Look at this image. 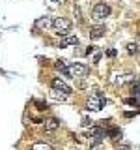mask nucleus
Instances as JSON below:
<instances>
[{"label":"nucleus","mask_w":140,"mask_h":150,"mask_svg":"<svg viewBox=\"0 0 140 150\" xmlns=\"http://www.w3.org/2000/svg\"><path fill=\"white\" fill-rule=\"evenodd\" d=\"M105 94L99 92V90H95V92H92L90 94V98H88V101H86V109L88 111H101L103 107H105Z\"/></svg>","instance_id":"1"},{"label":"nucleus","mask_w":140,"mask_h":150,"mask_svg":"<svg viewBox=\"0 0 140 150\" xmlns=\"http://www.w3.org/2000/svg\"><path fill=\"white\" fill-rule=\"evenodd\" d=\"M71 25L73 23L69 21V19H65V17H54L52 19V32L56 36H64V34H67V32L71 30Z\"/></svg>","instance_id":"2"},{"label":"nucleus","mask_w":140,"mask_h":150,"mask_svg":"<svg viewBox=\"0 0 140 150\" xmlns=\"http://www.w3.org/2000/svg\"><path fill=\"white\" fill-rule=\"evenodd\" d=\"M108 15H110V6L106 2H97L92 9V17L95 21H105Z\"/></svg>","instance_id":"3"},{"label":"nucleus","mask_w":140,"mask_h":150,"mask_svg":"<svg viewBox=\"0 0 140 150\" xmlns=\"http://www.w3.org/2000/svg\"><path fill=\"white\" fill-rule=\"evenodd\" d=\"M69 69V75H71V79H78V77H84L90 69H88L86 64H80V62H71L67 66Z\"/></svg>","instance_id":"4"},{"label":"nucleus","mask_w":140,"mask_h":150,"mask_svg":"<svg viewBox=\"0 0 140 150\" xmlns=\"http://www.w3.org/2000/svg\"><path fill=\"white\" fill-rule=\"evenodd\" d=\"M50 86H52V88H56L58 92L65 94V96H69V94H73V88L69 86V84L65 83L64 79H60V77H54L52 81H50Z\"/></svg>","instance_id":"5"},{"label":"nucleus","mask_w":140,"mask_h":150,"mask_svg":"<svg viewBox=\"0 0 140 150\" xmlns=\"http://www.w3.org/2000/svg\"><path fill=\"white\" fill-rule=\"evenodd\" d=\"M90 144H99L105 141V129H101V128H90Z\"/></svg>","instance_id":"6"},{"label":"nucleus","mask_w":140,"mask_h":150,"mask_svg":"<svg viewBox=\"0 0 140 150\" xmlns=\"http://www.w3.org/2000/svg\"><path fill=\"white\" fill-rule=\"evenodd\" d=\"M62 40H60V47H67V45H78V38L77 36H73V34H64V36H60Z\"/></svg>","instance_id":"7"},{"label":"nucleus","mask_w":140,"mask_h":150,"mask_svg":"<svg viewBox=\"0 0 140 150\" xmlns=\"http://www.w3.org/2000/svg\"><path fill=\"white\" fill-rule=\"evenodd\" d=\"M36 26L41 28V30H52V19L50 17H41L36 21Z\"/></svg>","instance_id":"8"},{"label":"nucleus","mask_w":140,"mask_h":150,"mask_svg":"<svg viewBox=\"0 0 140 150\" xmlns=\"http://www.w3.org/2000/svg\"><path fill=\"white\" fill-rule=\"evenodd\" d=\"M105 36V26H93L90 30V40H99Z\"/></svg>","instance_id":"9"},{"label":"nucleus","mask_w":140,"mask_h":150,"mask_svg":"<svg viewBox=\"0 0 140 150\" xmlns=\"http://www.w3.org/2000/svg\"><path fill=\"white\" fill-rule=\"evenodd\" d=\"M58 128H60V120H56V118L45 120V131H56Z\"/></svg>","instance_id":"10"},{"label":"nucleus","mask_w":140,"mask_h":150,"mask_svg":"<svg viewBox=\"0 0 140 150\" xmlns=\"http://www.w3.org/2000/svg\"><path fill=\"white\" fill-rule=\"evenodd\" d=\"M54 66H56V69H60V71H62V73L65 75V77H71V75H69V69H67V66L64 64V60H58V62H56Z\"/></svg>","instance_id":"11"},{"label":"nucleus","mask_w":140,"mask_h":150,"mask_svg":"<svg viewBox=\"0 0 140 150\" xmlns=\"http://www.w3.org/2000/svg\"><path fill=\"white\" fill-rule=\"evenodd\" d=\"M134 81V75H121L120 79H116V84H123V83H133Z\"/></svg>","instance_id":"12"},{"label":"nucleus","mask_w":140,"mask_h":150,"mask_svg":"<svg viewBox=\"0 0 140 150\" xmlns=\"http://www.w3.org/2000/svg\"><path fill=\"white\" fill-rule=\"evenodd\" d=\"M50 96L54 98V100H65V94H58V90H56V88H52V92H50Z\"/></svg>","instance_id":"13"},{"label":"nucleus","mask_w":140,"mask_h":150,"mask_svg":"<svg viewBox=\"0 0 140 150\" xmlns=\"http://www.w3.org/2000/svg\"><path fill=\"white\" fill-rule=\"evenodd\" d=\"M136 51H138V45H136V43H129V45H127V53H129V54H134Z\"/></svg>","instance_id":"14"},{"label":"nucleus","mask_w":140,"mask_h":150,"mask_svg":"<svg viewBox=\"0 0 140 150\" xmlns=\"http://www.w3.org/2000/svg\"><path fill=\"white\" fill-rule=\"evenodd\" d=\"M32 148H45V150H49L50 146H49V144H47V143H36V144H34V146H32Z\"/></svg>","instance_id":"15"},{"label":"nucleus","mask_w":140,"mask_h":150,"mask_svg":"<svg viewBox=\"0 0 140 150\" xmlns=\"http://www.w3.org/2000/svg\"><path fill=\"white\" fill-rule=\"evenodd\" d=\"M75 17H77V21H78V23H82V17H80V9H78V8H75Z\"/></svg>","instance_id":"16"},{"label":"nucleus","mask_w":140,"mask_h":150,"mask_svg":"<svg viewBox=\"0 0 140 150\" xmlns=\"http://www.w3.org/2000/svg\"><path fill=\"white\" fill-rule=\"evenodd\" d=\"M133 94H136V96H140V84L136 83V86L133 84Z\"/></svg>","instance_id":"17"},{"label":"nucleus","mask_w":140,"mask_h":150,"mask_svg":"<svg viewBox=\"0 0 140 150\" xmlns=\"http://www.w3.org/2000/svg\"><path fill=\"white\" fill-rule=\"evenodd\" d=\"M106 54H108V56H116V51H114V49H110V51H108Z\"/></svg>","instance_id":"18"},{"label":"nucleus","mask_w":140,"mask_h":150,"mask_svg":"<svg viewBox=\"0 0 140 150\" xmlns=\"http://www.w3.org/2000/svg\"><path fill=\"white\" fill-rule=\"evenodd\" d=\"M54 4H62V2H65V0H52Z\"/></svg>","instance_id":"19"}]
</instances>
